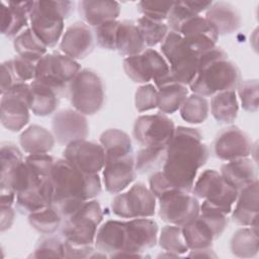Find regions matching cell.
Returning <instances> with one entry per match:
<instances>
[{
  "label": "cell",
  "instance_id": "obj_8",
  "mask_svg": "<svg viewBox=\"0 0 259 259\" xmlns=\"http://www.w3.org/2000/svg\"><path fill=\"white\" fill-rule=\"evenodd\" d=\"M81 70L76 60L61 53H51L36 63L34 80L51 87L62 97L68 93L70 83Z\"/></svg>",
  "mask_w": 259,
  "mask_h": 259
},
{
  "label": "cell",
  "instance_id": "obj_36",
  "mask_svg": "<svg viewBox=\"0 0 259 259\" xmlns=\"http://www.w3.org/2000/svg\"><path fill=\"white\" fill-rule=\"evenodd\" d=\"M230 248L233 255L240 258H251L258 253L257 226L238 229L232 236Z\"/></svg>",
  "mask_w": 259,
  "mask_h": 259
},
{
  "label": "cell",
  "instance_id": "obj_24",
  "mask_svg": "<svg viewBox=\"0 0 259 259\" xmlns=\"http://www.w3.org/2000/svg\"><path fill=\"white\" fill-rule=\"evenodd\" d=\"M78 11L83 22L96 27L106 21L115 20L120 13V6L116 1L83 0L78 2Z\"/></svg>",
  "mask_w": 259,
  "mask_h": 259
},
{
  "label": "cell",
  "instance_id": "obj_7",
  "mask_svg": "<svg viewBox=\"0 0 259 259\" xmlns=\"http://www.w3.org/2000/svg\"><path fill=\"white\" fill-rule=\"evenodd\" d=\"M67 95L74 109L84 115H92L104 104L105 86L96 72L83 69L70 83Z\"/></svg>",
  "mask_w": 259,
  "mask_h": 259
},
{
  "label": "cell",
  "instance_id": "obj_9",
  "mask_svg": "<svg viewBox=\"0 0 259 259\" xmlns=\"http://www.w3.org/2000/svg\"><path fill=\"white\" fill-rule=\"evenodd\" d=\"M191 191L196 198L203 199L226 214L231 213L239 193L213 169L204 170L194 181Z\"/></svg>",
  "mask_w": 259,
  "mask_h": 259
},
{
  "label": "cell",
  "instance_id": "obj_37",
  "mask_svg": "<svg viewBox=\"0 0 259 259\" xmlns=\"http://www.w3.org/2000/svg\"><path fill=\"white\" fill-rule=\"evenodd\" d=\"M188 96V89L179 83H168L158 88L157 108L161 113L171 114L177 111Z\"/></svg>",
  "mask_w": 259,
  "mask_h": 259
},
{
  "label": "cell",
  "instance_id": "obj_30",
  "mask_svg": "<svg viewBox=\"0 0 259 259\" xmlns=\"http://www.w3.org/2000/svg\"><path fill=\"white\" fill-rule=\"evenodd\" d=\"M146 44L137 26L132 20L120 21L115 51L123 57H131L142 54L146 50Z\"/></svg>",
  "mask_w": 259,
  "mask_h": 259
},
{
  "label": "cell",
  "instance_id": "obj_22",
  "mask_svg": "<svg viewBox=\"0 0 259 259\" xmlns=\"http://www.w3.org/2000/svg\"><path fill=\"white\" fill-rule=\"evenodd\" d=\"M32 1L2 2L1 32L7 37H15L27 28Z\"/></svg>",
  "mask_w": 259,
  "mask_h": 259
},
{
  "label": "cell",
  "instance_id": "obj_26",
  "mask_svg": "<svg viewBox=\"0 0 259 259\" xmlns=\"http://www.w3.org/2000/svg\"><path fill=\"white\" fill-rule=\"evenodd\" d=\"M220 173L225 181L238 191L257 180L255 165L248 157L229 161L222 165Z\"/></svg>",
  "mask_w": 259,
  "mask_h": 259
},
{
  "label": "cell",
  "instance_id": "obj_6",
  "mask_svg": "<svg viewBox=\"0 0 259 259\" xmlns=\"http://www.w3.org/2000/svg\"><path fill=\"white\" fill-rule=\"evenodd\" d=\"M161 51L169 64L172 81L190 85L197 75L201 55L196 53L180 33L171 30L162 41Z\"/></svg>",
  "mask_w": 259,
  "mask_h": 259
},
{
  "label": "cell",
  "instance_id": "obj_38",
  "mask_svg": "<svg viewBox=\"0 0 259 259\" xmlns=\"http://www.w3.org/2000/svg\"><path fill=\"white\" fill-rule=\"evenodd\" d=\"M28 223L36 232L44 235H52L62 226L63 217L58 208L51 204L40 210L29 213Z\"/></svg>",
  "mask_w": 259,
  "mask_h": 259
},
{
  "label": "cell",
  "instance_id": "obj_32",
  "mask_svg": "<svg viewBox=\"0 0 259 259\" xmlns=\"http://www.w3.org/2000/svg\"><path fill=\"white\" fill-rule=\"evenodd\" d=\"M99 142L105 153V161L134 154L132 140L121 130L108 128L104 131L99 138Z\"/></svg>",
  "mask_w": 259,
  "mask_h": 259
},
{
  "label": "cell",
  "instance_id": "obj_54",
  "mask_svg": "<svg viewBox=\"0 0 259 259\" xmlns=\"http://www.w3.org/2000/svg\"><path fill=\"white\" fill-rule=\"evenodd\" d=\"M190 257H215V254L212 253L211 248L199 250V251H191L189 254Z\"/></svg>",
  "mask_w": 259,
  "mask_h": 259
},
{
  "label": "cell",
  "instance_id": "obj_47",
  "mask_svg": "<svg viewBox=\"0 0 259 259\" xmlns=\"http://www.w3.org/2000/svg\"><path fill=\"white\" fill-rule=\"evenodd\" d=\"M33 258H65L64 241L56 237L41 239L35 246L32 254Z\"/></svg>",
  "mask_w": 259,
  "mask_h": 259
},
{
  "label": "cell",
  "instance_id": "obj_1",
  "mask_svg": "<svg viewBox=\"0 0 259 259\" xmlns=\"http://www.w3.org/2000/svg\"><path fill=\"white\" fill-rule=\"evenodd\" d=\"M209 151L197 128L178 126L166 147L162 172L171 186L191 192L197 170L207 161Z\"/></svg>",
  "mask_w": 259,
  "mask_h": 259
},
{
  "label": "cell",
  "instance_id": "obj_2",
  "mask_svg": "<svg viewBox=\"0 0 259 259\" xmlns=\"http://www.w3.org/2000/svg\"><path fill=\"white\" fill-rule=\"evenodd\" d=\"M51 181L54 189L53 204L60 211L63 221L85 201L99 195L102 188L98 174L84 173L64 158L55 161Z\"/></svg>",
  "mask_w": 259,
  "mask_h": 259
},
{
  "label": "cell",
  "instance_id": "obj_42",
  "mask_svg": "<svg viewBox=\"0 0 259 259\" xmlns=\"http://www.w3.org/2000/svg\"><path fill=\"white\" fill-rule=\"evenodd\" d=\"M137 26L143 36L146 47H155L162 44L169 32V27L163 21H157L142 16L137 20Z\"/></svg>",
  "mask_w": 259,
  "mask_h": 259
},
{
  "label": "cell",
  "instance_id": "obj_23",
  "mask_svg": "<svg viewBox=\"0 0 259 259\" xmlns=\"http://www.w3.org/2000/svg\"><path fill=\"white\" fill-rule=\"evenodd\" d=\"M232 209V220L242 227L257 226L258 215V180L241 189Z\"/></svg>",
  "mask_w": 259,
  "mask_h": 259
},
{
  "label": "cell",
  "instance_id": "obj_5",
  "mask_svg": "<svg viewBox=\"0 0 259 259\" xmlns=\"http://www.w3.org/2000/svg\"><path fill=\"white\" fill-rule=\"evenodd\" d=\"M103 220V211L96 199L85 201L73 213L64 219L61 234L64 243L72 247L94 246L97 230Z\"/></svg>",
  "mask_w": 259,
  "mask_h": 259
},
{
  "label": "cell",
  "instance_id": "obj_15",
  "mask_svg": "<svg viewBox=\"0 0 259 259\" xmlns=\"http://www.w3.org/2000/svg\"><path fill=\"white\" fill-rule=\"evenodd\" d=\"M126 222V246L117 257H142L140 253L153 248L158 241V225L148 218L131 219Z\"/></svg>",
  "mask_w": 259,
  "mask_h": 259
},
{
  "label": "cell",
  "instance_id": "obj_33",
  "mask_svg": "<svg viewBox=\"0 0 259 259\" xmlns=\"http://www.w3.org/2000/svg\"><path fill=\"white\" fill-rule=\"evenodd\" d=\"M210 111L213 118L221 123H232L238 116L239 100L235 90L223 91L212 96Z\"/></svg>",
  "mask_w": 259,
  "mask_h": 259
},
{
  "label": "cell",
  "instance_id": "obj_31",
  "mask_svg": "<svg viewBox=\"0 0 259 259\" xmlns=\"http://www.w3.org/2000/svg\"><path fill=\"white\" fill-rule=\"evenodd\" d=\"M212 1H175L167 17V25L171 31L179 33L182 25L189 19L206 11Z\"/></svg>",
  "mask_w": 259,
  "mask_h": 259
},
{
  "label": "cell",
  "instance_id": "obj_10",
  "mask_svg": "<svg viewBox=\"0 0 259 259\" xmlns=\"http://www.w3.org/2000/svg\"><path fill=\"white\" fill-rule=\"evenodd\" d=\"M156 196L143 182L135 183L128 190L119 192L111 201L112 212L121 219L154 217Z\"/></svg>",
  "mask_w": 259,
  "mask_h": 259
},
{
  "label": "cell",
  "instance_id": "obj_35",
  "mask_svg": "<svg viewBox=\"0 0 259 259\" xmlns=\"http://www.w3.org/2000/svg\"><path fill=\"white\" fill-rule=\"evenodd\" d=\"M13 47L17 56L35 63L48 54L47 46L34 34L30 27H27L14 37Z\"/></svg>",
  "mask_w": 259,
  "mask_h": 259
},
{
  "label": "cell",
  "instance_id": "obj_3",
  "mask_svg": "<svg viewBox=\"0 0 259 259\" xmlns=\"http://www.w3.org/2000/svg\"><path fill=\"white\" fill-rule=\"evenodd\" d=\"M241 81L237 65L228 60L222 48L214 47L200 56L197 75L189 87L192 93L209 97L223 91L235 90Z\"/></svg>",
  "mask_w": 259,
  "mask_h": 259
},
{
  "label": "cell",
  "instance_id": "obj_17",
  "mask_svg": "<svg viewBox=\"0 0 259 259\" xmlns=\"http://www.w3.org/2000/svg\"><path fill=\"white\" fill-rule=\"evenodd\" d=\"M252 147L253 144L249 136L236 125L224 128L213 143L215 156L227 162L249 157Z\"/></svg>",
  "mask_w": 259,
  "mask_h": 259
},
{
  "label": "cell",
  "instance_id": "obj_45",
  "mask_svg": "<svg viewBox=\"0 0 259 259\" xmlns=\"http://www.w3.org/2000/svg\"><path fill=\"white\" fill-rule=\"evenodd\" d=\"M120 21L109 20L94 27V37L97 45L104 50L115 51L116 37Z\"/></svg>",
  "mask_w": 259,
  "mask_h": 259
},
{
  "label": "cell",
  "instance_id": "obj_25",
  "mask_svg": "<svg viewBox=\"0 0 259 259\" xmlns=\"http://www.w3.org/2000/svg\"><path fill=\"white\" fill-rule=\"evenodd\" d=\"M217 29L220 34H231L238 30L242 24V19L237 8L228 2H212L205 11L204 16Z\"/></svg>",
  "mask_w": 259,
  "mask_h": 259
},
{
  "label": "cell",
  "instance_id": "obj_11",
  "mask_svg": "<svg viewBox=\"0 0 259 259\" xmlns=\"http://www.w3.org/2000/svg\"><path fill=\"white\" fill-rule=\"evenodd\" d=\"M157 199L159 200V217L169 225L183 227L199 214V201L190 192L170 189Z\"/></svg>",
  "mask_w": 259,
  "mask_h": 259
},
{
  "label": "cell",
  "instance_id": "obj_21",
  "mask_svg": "<svg viewBox=\"0 0 259 259\" xmlns=\"http://www.w3.org/2000/svg\"><path fill=\"white\" fill-rule=\"evenodd\" d=\"M126 246V222L109 220L102 224L96 233L94 247L96 251L117 257Z\"/></svg>",
  "mask_w": 259,
  "mask_h": 259
},
{
  "label": "cell",
  "instance_id": "obj_13",
  "mask_svg": "<svg viewBox=\"0 0 259 259\" xmlns=\"http://www.w3.org/2000/svg\"><path fill=\"white\" fill-rule=\"evenodd\" d=\"M175 128L173 120L164 113L146 114L136 119L133 136L142 147L166 148Z\"/></svg>",
  "mask_w": 259,
  "mask_h": 259
},
{
  "label": "cell",
  "instance_id": "obj_16",
  "mask_svg": "<svg viewBox=\"0 0 259 259\" xmlns=\"http://www.w3.org/2000/svg\"><path fill=\"white\" fill-rule=\"evenodd\" d=\"M53 135L62 146L79 140H86L89 125L84 114L76 109H63L55 113L52 119Z\"/></svg>",
  "mask_w": 259,
  "mask_h": 259
},
{
  "label": "cell",
  "instance_id": "obj_4",
  "mask_svg": "<svg viewBox=\"0 0 259 259\" xmlns=\"http://www.w3.org/2000/svg\"><path fill=\"white\" fill-rule=\"evenodd\" d=\"M73 10L72 1H32L29 27L47 48H54L61 40L64 21Z\"/></svg>",
  "mask_w": 259,
  "mask_h": 259
},
{
  "label": "cell",
  "instance_id": "obj_51",
  "mask_svg": "<svg viewBox=\"0 0 259 259\" xmlns=\"http://www.w3.org/2000/svg\"><path fill=\"white\" fill-rule=\"evenodd\" d=\"M149 188L156 198H159L163 193L170 189H175L171 186L162 171H156L151 175L149 179Z\"/></svg>",
  "mask_w": 259,
  "mask_h": 259
},
{
  "label": "cell",
  "instance_id": "obj_18",
  "mask_svg": "<svg viewBox=\"0 0 259 259\" xmlns=\"http://www.w3.org/2000/svg\"><path fill=\"white\" fill-rule=\"evenodd\" d=\"M94 33L83 21H77L67 27L60 40L62 54L81 60L90 55L94 49Z\"/></svg>",
  "mask_w": 259,
  "mask_h": 259
},
{
  "label": "cell",
  "instance_id": "obj_34",
  "mask_svg": "<svg viewBox=\"0 0 259 259\" xmlns=\"http://www.w3.org/2000/svg\"><path fill=\"white\" fill-rule=\"evenodd\" d=\"M25 160L22 152L12 143H3L0 151L1 174H0V192L6 191L9 183L19 165Z\"/></svg>",
  "mask_w": 259,
  "mask_h": 259
},
{
  "label": "cell",
  "instance_id": "obj_43",
  "mask_svg": "<svg viewBox=\"0 0 259 259\" xmlns=\"http://www.w3.org/2000/svg\"><path fill=\"white\" fill-rule=\"evenodd\" d=\"M160 247L166 252L176 255L184 254L188 251V247L183 237L182 227L175 225H167L162 228L159 238Z\"/></svg>",
  "mask_w": 259,
  "mask_h": 259
},
{
  "label": "cell",
  "instance_id": "obj_40",
  "mask_svg": "<svg viewBox=\"0 0 259 259\" xmlns=\"http://www.w3.org/2000/svg\"><path fill=\"white\" fill-rule=\"evenodd\" d=\"M183 120L189 123H202L208 116L209 105L205 97L197 94H190L179 108Z\"/></svg>",
  "mask_w": 259,
  "mask_h": 259
},
{
  "label": "cell",
  "instance_id": "obj_53",
  "mask_svg": "<svg viewBox=\"0 0 259 259\" xmlns=\"http://www.w3.org/2000/svg\"><path fill=\"white\" fill-rule=\"evenodd\" d=\"M12 206L13 205H1V232L10 229L14 222L15 211Z\"/></svg>",
  "mask_w": 259,
  "mask_h": 259
},
{
  "label": "cell",
  "instance_id": "obj_12",
  "mask_svg": "<svg viewBox=\"0 0 259 259\" xmlns=\"http://www.w3.org/2000/svg\"><path fill=\"white\" fill-rule=\"evenodd\" d=\"M0 117L2 125L10 132L21 131L29 121V83H17L0 101Z\"/></svg>",
  "mask_w": 259,
  "mask_h": 259
},
{
  "label": "cell",
  "instance_id": "obj_46",
  "mask_svg": "<svg viewBox=\"0 0 259 259\" xmlns=\"http://www.w3.org/2000/svg\"><path fill=\"white\" fill-rule=\"evenodd\" d=\"M238 96L244 110L255 112L258 109L259 86L256 79L241 81L238 85Z\"/></svg>",
  "mask_w": 259,
  "mask_h": 259
},
{
  "label": "cell",
  "instance_id": "obj_52",
  "mask_svg": "<svg viewBox=\"0 0 259 259\" xmlns=\"http://www.w3.org/2000/svg\"><path fill=\"white\" fill-rule=\"evenodd\" d=\"M15 84H17L14 75L11 71L8 61H5L1 64V95L10 90Z\"/></svg>",
  "mask_w": 259,
  "mask_h": 259
},
{
  "label": "cell",
  "instance_id": "obj_48",
  "mask_svg": "<svg viewBox=\"0 0 259 259\" xmlns=\"http://www.w3.org/2000/svg\"><path fill=\"white\" fill-rule=\"evenodd\" d=\"M158 89L153 84L140 86L135 93V106L139 112H145L157 108Z\"/></svg>",
  "mask_w": 259,
  "mask_h": 259
},
{
  "label": "cell",
  "instance_id": "obj_29",
  "mask_svg": "<svg viewBox=\"0 0 259 259\" xmlns=\"http://www.w3.org/2000/svg\"><path fill=\"white\" fill-rule=\"evenodd\" d=\"M182 233L190 251L209 249L212 246V242L218 239L211 227L199 214L182 227Z\"/></svg>",
  "mask_w": 259,
  "mask_h": 259
},
{
  "label": "cell",
  "instance_id": "obj_44",
  "mask_svg": "<svg viewBox=\"0 0 259 259\" xmlns=\"http://www.w3.org/2000/svg\"><path fill=\"white\" fill-rule=\"evenodd\" d=\"M123 70L126 76L135 83L147 84L152 80L142 54L124 58Z\"/></svg>",
  "mask_w": 259,
  "mask_h": 259
},
{
  "label": "cell",
  "instance_id": "obj_39",
  "mask_svg": "<svg viewBox=\"0 0 259 259\" xmlns=\"http://www.w3.org/2000/svg\"><path fill=\"white\" fill-rule=\"evenodd\" d=\"M151 79L154 81L157 88L174 83L170 75V67L165 58L154 49H146L142 53Z\"/></svg>",
  "mask_w": 259,
  "mask_h": 259
},
{
  "label": "cell",
  "instance_id": "obj_27",
  "mask_svg": "<svg viewBox=\"0 0 259 259\" xmlns=\"http://www.w3.org/2000/svg\"><path fill=\"white\" fill-rule=\"evenodd\" d=\"M61 96L51 87L33 80L29 83V108L37 116H48L56 112Z\"/></svg>",
  "mask_w": 259,
  "mask_h": 259
},
{
  "label": "cell",
  "instance_id": "obj_19",
  "mask_svg": "<svg viewBox=\"0 0 259 259\" xmlns=\"http://www.w3.org/2000/svg\"><path fill=\"white\" fill-rule=\"evenodd\" d=\"M135 155L105 161L102 169V183L109 193H119L136 178Z\"/></svg>",
  "mask_w": 259,
  "mask_h": 259
},
{
  "label": "cell",
  "instance_id": "obj_14",
  "mask_svg": "<svg viewBox=\"0 0 259 259\" xmlns=\"http://www.w3.org/2000/svg\"><path fill=\"white\" fill-rule=\"evenodd\" d=\"M63 158L87 174H98L105 165V153L101 144L87 140H79L67 145Z\"/></svg>",
  "mask_w": 259,
  "mask_h": 259
},
{
  "label": "cell",
  "instance_id": "obj_49",
  "mask_svg": "<svg viewBox=\"0 0 259 259\" xmlns=\"http://www.w3.org/2000/svg\"><path fill=\"white\" fill-rule=\"evenodd\" d=\"M8 63L17 83H26V81H33L35 79V62L15 56L13 59L8 60Z\"/></svg>",
  "mask_w": 259,
  "mask_h": 259
},
{
  "label": "cell",
  "instance_id": "obj_20",
  "mask_svg": "<svg viewBox=\"0 0 259 259\" xmlns=\"http://www.w3.org/2000/svg\"><path fill=\"white\" fill-rule=\"evenodd\" d=\"M179 33L199 55H202L217 47L215 45L219 38V33L213 25L205 17L200 15H197L185 22L180 28Z\"/></svg>",
  "mask_w": 259,
  "mask_h": 259
},
{
  "label": "cell",
  "instance_id": "obj_41",
  "mask_svg": "<svg viewBox=\"0 0 259 259\" xmlns=\"http://www.w3.org/2000/svg\"><path fill=\"white\" fill-rule=\"evenodd\" d=\"M166 158V148L143 147L135 155L137 173L146 174L163 166Z\"/></svg>",
  "mask_w": 259,
  "mask_h": 259
},
{
  "label": "cell",
  "instance_id": "obj_50",
  "mask_svg": "<svg viewBox=\"0 0 259 259\" xmlns=\"http://www.w3.org/2000/svg\"><path fill=\"white\" fill-rule=\"evenodd\" d=\"M172 4L173 2L140 1L137 4V8L138 11L143 14V16L153 20L164 22V20H167Z\"/></svg>",
  "mask_w": 259,
  "mask_h": 259
},
{
  "label": "cell",
  "instance_id": "obj_28",
  "mask_svg": "<svg viewBox=\"0 0 259 259\" xmlns=\"http://www.w3.org/2000/svg\"><path fill=\"white\" fill-rule=\"evenodd\" d=\"M56 139L49 130L38 124L26 127L19 137L21 149L29 154H48L55 146Z\"/></svg>",
  "mask_w": 259,
  "mask_h": 259
}]
</instances>
